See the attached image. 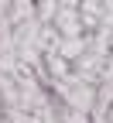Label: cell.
<instances>
[{
    "mask_svg": "<svg viewBox=\"0 0 113 123\" xmlns=\"http://www.w3.org/2000/svg\"><path fill=\"white\" fill-rule=\"evenodd\" d=\"M48 92H52L62 106H72V110H82V113H89L93 103H96V86L86 82L79 72H69L65 79H55L48 86Z\"/></svg>",
    "mask_w": 113,
    "mask_h": 123,
    "instance_id": "obj_1",
    "label": "cell"
},
{
    "mask_svg": "<svg viewBox=\"0 0 113 123\" xmlns=\"http://www.w3.org/2000/svg\"><path fill=\"white\" fill-rule=\"evenodd\" d=\"M0 72L4 75H17V48H14V24L7 17V10H0Z\"/></svg>",
    "mask_w": 113,
    "mask_h": 123,
    "instance_id": "obj_2",
    "label": "cell"
},
{
    "mask_svg": "<svg viewBox=\"0 0 113 123\" xmlns=\"http://www.w3.org/2000/svg\"><path fill=\"white\" fill-rule=\"evenodd\" d=\"M52 27L58 31L62 38H75V34H86V27H82V14H79V7H58V14H55Z\"/></svg>",
    "mask_w": 113,
    "mask_h": 123,
    "instance_id": "obj_3",
    "label": "cell"
},
{
    "mask_svg": "<svg viewBox=\"0 0 113 123\" xmlns=\"http://www.w3.org/2000/svg\"><path fill=\"white\" fill-rule=\"evenodd\" d=\"M89 48V34H75V38H58V44H55V51L62 55L72 65L75 58H82V51Z\"/></svg>",
    "mask_w": 113,
    "mask_h": 123,
    "instance_id": "obj_4",
    "label": "cell"
},
{
    "mask_svg": "<svg viewBox=\"0 0 113 123\" xmlns=\"http://www.w3.org/2000/svg\"><path fill=\"white\" fill-rule=\"evenodd\" d=\"M34 10H38V0H10L7 4V17H10V24H21L27 17H34Z\"/></svg>",
    "mask_w": 113,
    "mask_h": 123,
    "instance_id": "obj_5",
    "label": "cell"
},
{
    "mask_svg": "<svg viewBox=\"0 0 113 123\" xmlns=\"http://www.w3.org/2000/svg\"><path fill=\"white\" fill-rule=\"evenodd\" d=\"M55 103H58V99H55ZM58 120H62V123H89V113L72 110V106H62V103H58Z\"/></svg>",
    "mask_w": 113,
    "mask_h": 123,
    "instance_id": "obj_6",
    "label": "cell"
},
{
    "mask_svg": "<svg viewBox=\"0 0 113 123\" xmlns=\"http://www.w3.org/2000/svg\"><path fill=\"white\" fill-rule=\"evenodd\" d=\"M82 0H62V7H79Z\"/></svg>",
    "mask_w": 113,
    "mask_h": 123,
    "instance_id": "obj_7",
    "label": "cell"
}]
</instances>
